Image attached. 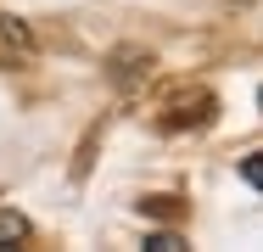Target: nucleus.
Wrapping results in <instances>:
<instances>
[{
	"mask_svg": "<svg viewBox=\"0 0 263 252\" xmlns=\"http://www.w3.org/2000/svg\"><path fill=\"white\" fill-rule=\"evenodd\" d=\"M23 241H28V219L0 207V247H23Z\"/></svg>",
	"mask_w": 263,
	"mask_h": 252,
	"instance_id": "f03ea898",
	"label": "nucleus"
},
{
	"mask_svg": "<svg viewBox=\"0 0 263 252\" xmlns=\"http://www.w3.org/2000/svg\"><path fill=\"white\" fill-rule=\"evenodd\" d=\"M241 179L263 191V151H252V157H241Z\"/></svg>",
	"mask_w": 263,
	"mask_h": 252,
	"instance_id": "7ed1b4c3",
	"label": "nucleus"
},
{
	"mask_svg": "<svg viewBox=\"0 0 263 252\" xmlns=\"http://www.w3.org/2000/svg\"><path fill=\"white\" fill-rule=\"evenodd\" d=\"M23 56H28V34H23L11 17H0V67H6V62H23Z\"/></svg>",
	"mask_w": 263,
	"mask_h": 252,
	"instance_id": "f257e3e1",
	"label": "nucleus"
},
{
	"mask_svg": "<svg viewBox=\"0 0 263 252\" xmlns=\"http://www.w3.org/2000/svg\"><path fill=\"white\" fill-rule=\"evenodd\" d=\"M258 101H263V90H258Z\"/></svg>",
	"mask_w": 263,
	"mask_h": 252,
	"instance_id": "39448f33",
	"label": "nucleus"
},
{
	"mask_svg": "<svg viewBox=\"0 0 263 252\" xmlns=\"http://www.w3.org/2000/svg\"><path fill=\"white\" fill-rule=\"evenodd\" d=\"M146 247H152V252H179V247H185V241H179V236H152Z\"/></svg>",
	"mask_w": 263,
	"mask_h": 252,
	"instance_id": "20e7f679",
	"label": "nucleus"
}]
</instances>
